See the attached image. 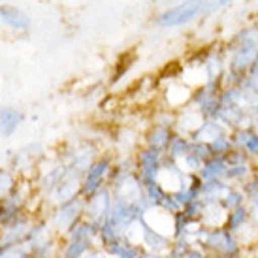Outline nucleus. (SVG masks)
<instances>
[{
	"instance_id": "nucleus-1",
	"label": "nucleus",
	"mask_w": 258,
	"mask_h": 258,
	"mask_svg": "<svg viewBox=\"0 0 258 258\" xmlns=\"http://www.w3.org/2000/svg\"><path fill=\"white\" fill-rule=\"evenodd\" d=\"M219 8V0H181L175 6L166 8L157 17V25L162 29L183 27L188 23L208 17Z\"/></svg>"
},
{
	"instance_id": "nucleus-2",
	"label": "nucleus",
	"mask_w": 258,
	"mask_h": 258,
	"mask_svg": "<svg viewBox=\"0 0 258 258\" xmlns=\"http://www.w3.org/2000/svg\"><path fill=\"white\" fill-rule=\"evenodd\" d=\"M142 221L151 232H155L170 241H175V237L179 236V217L160 206H149L142 213Z\"/></svg>"
},
{
	"instance_id": "nucleus-3",
	"label": "nucleus",
	"mask_w": 258,
	"mask_h": 258,
	"mask_svg": "<svg viewBox=\"0 0 258 258\" xmlns=\"http://www.w3.org/2000/svg\"><path fill=\"white\" fill-rule=\"evenodd\" d=\"M228 209L224 208L221 202H206L200 213V222L204 228L215 230V228H226L228 221Z\"/></svg>"
},
{
	"instance_id": "nucleus-4",
	"label": "nucleus",
	"mask_w": 258,
	"mask_h": 258,
	"mask_svg": "<svg viewBox=\"0 0 258 258\" xmlns=\"http://www.w3.org/2000/svg\"><path fill=\"white\" fill-rule=\"evenodd\" d=\"M228 134H232V132H230L219 119H206V121L202 122L200 128L190 136V140H192V142H198V144L211 145L213 142H217L219 138L228 136Z\"/></svg>"
},
{
	"instance_id": "nucleus-5",
	"label": "nucleus",
	"mask_w": 258,
	"mask_h": 258,
	"mask_svg": "<svg viewBox=\"0 0 258 258\" xmlns=\"http://www.w3.org/2000/svg\"><path fill=\"white\" fill-rule=\"evenodd\" d=\"M166 104L168 108L173 109V111H181L183 108H186L190 104V98H192V89L183 83V81H172L168 89H166Z\"/></svg>"
},
{
	"instance_id": "nucleus-6",
	"label": "nucleus",
	"mask_w": 258,
	"mask_h": 258,
	"mask_svg": "<svg viewBox=\"0 0 258 258\" xmlns=\"http://www.w3.org/2000/svg\"><path fill=\"white\" fill-rule=\"evenodd\" d=\"M175 136V130L170 128V126H162V124H153L147 132V147L155 151H160V153H166L168 151V145Z\"/></svg>"
},
{
	"instance_id": "nucleus-7",
	"label": "nucleus",
	"mask_w": 258,
	"mask_h": 258,
	"mask_svg": "<svg viewBox=\"0 0 258 258\" xmlns=\"http://www.w3.org/2000/svg\"><path fill=\"white\" fill-rule=\"evenodd\" d=\"M0 19L4 23H8L10 27H14V29H27L29 27V17L23 14V12L10 6L0 8Z\"/></svg>"
},
{
	"instance_id": "nucleus-8",
	"label": "nucleus",
	"mask_w": 258,
	"mask_h": 258,
	"mask_svg": "<svg viewBox=\"0 0 258 258\" xmlns=\"http://www.w3.org/2000/svg\"><path fill=\"white\" fill-rule=\"evenodd\" d=\"M17 121H19V113H15L12 109H6L0 115V128L4 130V132H12L19 124Z\"/></svg>"
},
{
	"instance_id": "nucleus-9",
	"label": "nucleus",
	"mask_w": 258,
	"mask_h": 258,
	"mask_svg": "<svg viewBox=\"0 0 258 258\" xmlns=\"http://www.w3.org/2000/svg\"><path fill=\"white\" fill-rule=\"evenodd\" d=\"M243 83L249 87V89H251L252 93L258 94V58H256V62H254V66H252L251 70H249V74L245 76Z\"/></svg>"
},
{
	"instance_id": "nucleus-10",
	"label": "nucleus",
	"mask_w": 258,
	"mask_h": 258,
	"mask_svg": "<svg viewBox=\"0 0 258 258\" xmlns=\"http://www.w3.org/2000/svg\"><path fill=\"white\" fill-rule=\"evenodd\" d=\"M236 0H219V8H226L230 6V4H234Z\"/></svg>"
},
{
	"instance_id": "nucleus-11",
	"label": "nucleus",
	"mask_w": 258,
	"mask_h": 258,
	"mask_svg": "<svg viewBox=\"0 0 258 258\" xmlns=\"http://www.w3.org/2000/svg\"><path fill=\"white\" fill-rule=\"evenodd\" d=\"M252 23H254V25H256V27H258V12H256V14H254V19H252Z\"/></svg>"
}]
</instances>
